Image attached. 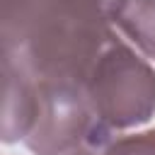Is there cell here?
Listing matches in <instances>:
<instances>
[{
    "instance_id": "6da1fadb",
    "label": "cell",
    "mask_w": 155,
    "mask_h": 155,
    "mask_svg": "<svg viewBox=\"0 0 155 155\" xmlns=\"http://www.w3.org/2000/svg\"><path fill=\"white\" fill-rule=\"evenodd\" d=\"M92 114L94 148L102 150L116 131L148 121L155 111V70L114 34L82 82Z\"/></svg>"
},
{
    "instance_id": "7a4b0ae2",
    "label": "cell",
    "mask_w": 155,
    "mask_h": 155,
    "mask_svg": "<svg viewBox=\"0 0 155 155\" xmlns=\"http://www.w3.org/2000/svg\"><path fill=\"white\" fill-rule=\"evenodd\" d=\"M114 29L145 58L155 61V0H124L114 15Z\"/></svg>"
},
{
    "instance_id": "3957f363",
    "label": "cell",
    "mask_w": 155,
    "mask_h": 155,
    "mask_svg": "<svg viewBox=\"0 0 155 155\" xmlns=\"http://www.w3.org/2000/svg\"><path fill=\"white\" fill-rule=\"evenodd\" d=\"M99 155H155V131L124 136L114 143H107Z\"/></svg>"
},
{
    "instance_id": "277c9868",
    "label": "cell",
    "mask_w": 155,
    "mask_h": 155,
    "mask_svg": "<svg viewBox=\"0 0 155 155\" xmlns=\"http://www.w3.org/2000/svg\"><path fill=\"white\" fill-rule=\"evenodd\" d=\"M73 155H97V153H92V150H78V153H73Z\"/></svg>"
}]
</instances>
